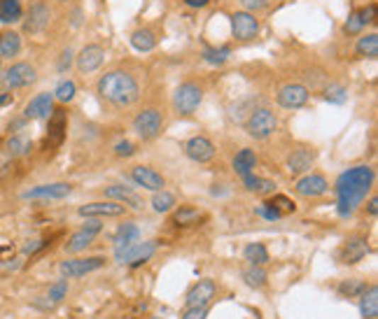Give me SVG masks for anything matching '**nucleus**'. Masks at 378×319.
I'll return each mask as SVG.
<instances>
[{
	"label": "nucleus",
	"mask_w": 378,
	"mask_h": 319,
	"mask_svg": "<svg viewBox=\"0 0 378 319\" xmlns=\"http://www.w3.org/2000/svg\"><path fill=\"white\" fill-rule=\"evenodd\" d=\"M374 182H376V170L372 166H352V168L343 170L336 178L334 189H336V198H339L336 210H339L341 217H350L357 210L360 203L372 191Z\"/></svg>",
	"instance_id": "nucleus-1"
},
{
	"label": "nucleus",
	"mask_w": 378,
	"mask_h": 319,
	"mask_svg": "<svg viewBox=\"0 0 378 319\" xmlns=\"http://www.w3.org/2000/svg\"><path fill=\"white\" fill-rule=\"evenodd\" d=\"M96 93L101 100L117 110H126L138 103L140 98V84L131 73L126 70H110V73L101 75L96 82Z\"/></svg>",
	"instance_id": "nucleus-2"
},
{
	"label": "nucleus",
	"mask_w": 378,
	"mask_h": 319,
	"mask_svg": "<svg viewBox=\"0 0 378 319\" xmlns=\"http://www.w3.org/2000/svg\"><path fill=\"white\" fill-rule=\"evenodd\" d=\"M35 82H38V70L33 63H28V61H17L0 73V86H3L5 91L26 89V86Z\"/></svg>",
	"instance_id": "nucleus-3"
},
{
	"label": "nucleus",
	"mask_w": 378,
	"mask_h": 319,
	"mask_svg": "<svg viewBox=\"0 0 378 319\" xmlns=\"http://www.w3.org/2000/svg\"><path fill=\"white\" fill-rule=\"evenodd\" d=\"M204 86L196 82H182L173 93V110L180 117H191L204 103Z\"/></svg>",
	"instance_id": "nucleus-4"
},
{
	"label": "nucleus",
	"mask_w": 378,
	"mask_h": 319,
	"mask_svg": "<svg viewBox=\"0 0 378 319\" xmlns=\"http://www.w3.org/2000/svg\"><path fill=\"white\" fill-rule=\"evenodd\" d=\"M133 131L140 140L150 142L162 135L164 131V115L157 108H145L133 117Z\"/></svg>",
	"instance_id": "nucleus-5"
},
{
	"label": "nucleus",
	"mask_w": 378,
	"mask_h": 319,
	"mask_svg": "<svg viewBox=\"0 0 378 319\" xmlns=\"http://www.w3.org/2000/svg\"><path fill=\"white\" fill-rule=\"evenodd\" d=\"M245 131L255 140H267L278 131V117L269 108H257L245 122Z\"/></svg>",
	"instance_id": "nucleus-6"
},
{
	"label": "nucleus",
	"mask_w": 378,
	"mask_h": 319,
	"mask_svg": "<svg viewBox=\"0 0 378 319\" xmlns=\"http://www.w3.org/2000/svg\"><path fill=\"white\" fill-rule=\"evenodd\" d=\"M155 252H157L155 240H148V243L138 240V243H131L126 247H117L115 259H117V263H122V266H140V263L150 261Z\"/></svg>",
	"instance_id": "nucleus-7"
},
{
	"label": "nucleus",
	"mask_w": 378,
	"mask_h": 319,
	"mask_svg": "<svg viewBox=\"0 0 378 319\" xmlns=\"http://www.w3.org/2000/svg\"><path fill=\"white\" fill-rule=\"evenodd\" d=\"M103 266H106V259H103V257L66 259V261H61L59 273H61V277H66V280H75V277L89 275V273H94V270H99Z\"/></svg>",
	"instance_id": "nucleus-8"
},
{
	"label": "nucleus",
	"mask_w": 378,
	"mask_h": 319,
	"mask_svg": "<svg viewBox=\"0 0 378 319\" xmlns=\"http://www.w3.org/2000/svg\"><path fill=\"white\" fill-rule=\"evenodd\" d=\"M231 35H234L238 42H250L257 35H260V19L255 17L252 12H234L231 14Z\"/></svg>",
	"instance_id": "nucleus-9"
},
{
	"label": "nucleus",
	"mask_w": 378,
	"mask_h": 319,
	"mask_svg": "<svg viewBox=\"0 0 378 319\" xmlns=\"http://www.w3.org/2000/svg\"><path fill=\"white\" fill-rule=\"evenodd\" d=\"M308 98H311L308 86H304L299 82H289L285 86H280L278 95H276L278 105L285 108V110H299V108L306 105Z\"/></svg>",
	"instance_id": "nucleus-10"
},
{
	"label": "nucleus",
	"mask_w": 378,
	"mask_h": 319,
	"mask_svg": "<svg viewBox=\"0 0 378 319\" xmlns=\"http://www.w3.org/2000/svg\"><path fill=\"white\" fill-rule=\"evenodd\" d=\"M103 61H106V50L101 45H87L79 50V54L75 57V68L79 75H91L96 70H101Z\"/></svg>",
	"instance_id": "nucleus-11"
},
{
	"label": "nucleus",
	"mask_w": 378,
	"mask_h": 319,
	"mask_svg": "<svg viewBox=\"0 0 378 319\" xmlns=\"http://www.w3.org/2000/svg\"><path fill=\"white\" fill-rule=\"evenodd\" d=\"M72 194V187L68 182H52V185H40L28 191H23L26 201H61Z\"/></svg>",
	"instance_id": "nucleus-12"
},
{
	"label": "nucleus",
	"mask_w": 378,
	"mask_h": 319,
	"mask_svg": "<svg viewBox=\"0 0 378 319\" xmlns=\"http://www.w3.org/2000/svg\"><path fill=\"white\" fill-rule=\"evenodd\" d=\"M50 21H52L50 5L33 3V5H30V10L26 12V17H23V30H26L28 35H40L43 30H47Z\"/></svg>",
	"instance_id": "nucleus-13"
},
{
	"label": "nucleus",
	"mask_w": 378,
	"mask_h": 319,
	"mask_svg": "<svg viewBox=\"0 0 378 319\" xmlns=\"http://www.w3.org/2000/svg\"><path fill=\"white\" fill-rule=\"evenodd\" d=\"M126 212V205L117 201H99V203H87L79 205L77 214L84 219H103V217H122Z\"/></svg>",
	"instance_id": "nucleus-14"
},
{
	"label": "nucleus",
	"mask_w": 378,
	"mask_h": 319,
	"mask_svg": "<svg viewBox=\"0 0 378 319\" xmlns=\"http://www.w3.org/2000/svg\"><path fill=\"white\" fill-rule=\"evenodd\" d=\"M184 154L187 158H191L194 163H208L215 158V145L211 138H206V135H194V138H189L184 142Z\"/></svg>",
	"instance_id": "nucleus-15"
},
{
	"label": "nucleus",
	"mask_w": 378,
	"mask_h": 319,
	"mask_svg": "<svg viewBox=\"0 0 378 319\" xmlns=\"http://www.w3.org/2000/svg\"><path fill=\"white\" fill-rule=\"evenodd\" d=\"M101 233V224H99V219H91V221H87V224L75 231L70 238H68V243H66V252L70 254H79V252H84L87 247H89L94 240H96V236Z\"/></svg>",
	"instance_id": "nucleus-16"
},
{
	"label": "nucleus",
	"mask_w": 378,
	"mask_h": 319,
	"mask_svg": "<svg viewBox=\"0 0 378 319\" xmlns=\"http://www.w3.org/2000/svg\"><path fill=\"white\" fill-rule=\"evenodd\" d=\"M294 191L304 198H320L325 196L329 191V182L325 175H318V173H306L301 175L299 180H296Z\"/></svg>",
	"instance_id": "nucleus-17"
},
{
	"label": "nucleus",
	"mask_w": 378,
	"mask_h": 319,
	"mask_svg": "<svg viewBox=\"0 0 378 319\" xmlns=\"http://www.w3.org/2000/svg\"><path fill=\"white\" fill-rule=\"evenodd\" d=\"M54 115V93L50 91H43V93H35L33 98L26 103V108H23V117L28 119H50Z\"/></svg>",
	"instance_id": "nucleus-18"
},
{
	"label": "nucleus",
	"mask_w": 378,
	"mask_h": 319,
	"mask_svg": "<svg viewBox=\"0 0 378 319\" xmlns=\"http://www.w3.org/2000/svg\"><path fill=\"white\" fill-rule=\"evenodd\" d=\"M215 294H217V284L213 280H199L187 291L184 306H187V308H208V303L215 298Z\"/></svg>",
	"instance_id": "nucleus-19"
},
{
	"label": "nucleus",
	"mask_w": 378,
	"mask_h": 319,
	"mask_svg": "<svg viewBox=\"0 0 378 319\" xmlns=\"http://www.w3.org/2000/svg\"><path fill=\"white\" fill-rule=\"evenodd\" d=\"M131 180L133 185H138L143 189L148 191H162L166 187V180L162 173H157L155 168H150V166H135V168H131Z\"/></svg>",
	"instance_id": "nucleus-20"
},
{
	"label": "nucleus",
	"mask_w": 378,
	"mask_h": 319,
	"mask_svg": "<svg viewBox=\"0 0 378 319\" xmlns=\"http://www.w3.org/2000/svg\"><path fill=\"white\" fill-rule=\"evenodd\" d=\"M376 19V5H367L360 7V10H352L348 14V19L343 23V33L345 35H360L362 30L367 28V23H372Z\"/></svg>",
	"instance_id": "nucleus-21"
},
{
	"label": "nucleus",
	"mask_w": 378,
	"mask_h": 319,
	"mask_svg": "<svg viewBox=\"0 0 378 319\" xmlns=\"http://www.w3.org/2000/svg\"><path fill=\"white\" fill-rule=\"evenodd\" d=\"M285 166H287V170L292 175H306V173H311L313 166H316V151L306 149V147L294 149L292 154L287 156Z\"/></svg>",
	"instance_id": "nucleus-22"
},
{
	"label": "nucleus",
	"mask_w": 378,
	"mask_h": 319,
	"mask_svg": "<svg viewBox=\"0 0 378 319\" xmlns=\"http://www.w3.org/2000/svg\"><path fill=\"white\" fill-rule=\"evenodd\" d=\"M103 194H106V198H110V201H117V203H122V205H128V207H133V210H140V207H143V198L135 194L133 189H128V187L110 185V187L103 189Z\"/></svg>",
	"instance_id": "nucleus-23"
},
{
	"label": "nucleus",
	"mask_w": 378,
	"mask_h": 319,
	"mask_svg": "<svg viewBox=\"0 0 378 319\" xmlns=\"http://www.w3.org/2000/svg\"><path fill=\"white\" fill-rule=\"evenodd\" d=\"M21 35L17 30H5V33H0V59H17L21 54Z\"/></svg>",
	"instance_id": "nucleus-24"
},
{
	"label": "nucleus",
	"mask_w": 378,
	"mask_h": 319,
	"mask_svg": "<svg viewBox=\"0 0 378 319\" xmlns=\"http://www.w3.org/2000/svg\"><path fill=\"white\" fill-rule=\"evenodd\" d=\"M369 254V245L362 240V238H350V240H345L343 245V252H341V261L343 263H357L362 261Z\"/></svg>",
	"instance_id": "nucleus-25"
},
{
	"label": "nucleus",
	"mask_w": 378,
	"mask_h": 319,
	"mask_svg": "<svg viewBox=\"0 0 378 319\" xmlns=\"http://www.w3.org/2000/svg\"><path fill=\"white\" fill-rule=\"evenodd\" d=\"M128 40H131L133 50L140 52V54H148V52H152L157 47V35H155V30H152V28H135Z\"/></svg>",
	"instance_id": "nucleus-26"
},
{
	"label": "nucleus",
	"mask_w": 378,
	"mask_h": 319,
	"mask_svg": "<svg viewBox=\"0 0 378 319\" xmlns=\"http://www.w3.org/2000/svg\"><path fill=\"white\" fill-rule=\"evenodd\" d=\"M231 166H234V173L238 175V178H245V175L255 173L257 168V154L255 149H240L238 154L234 156V161H231Z\"/></svg>",
	"instance_id": "nucleus-27"
},
{
	"label": "nucleus",
	"mask_w": 378,
	"mask_h": 319,
	"mask_svg": "<svg viewBox=\"0 0 378 319\" xmlns=\"http://www.w3.org/2000/svg\"><path fill=\"white\" fill-rule=\"evenodd\" d=\"M23 19V5L21 0H0V23L12 26Z\"/></svg>",
	"instance_id": "nucleus-28"
},
{
	"label": "nucleus",
	"mask_w": 378,
	"mask_h": 319,
	"mask_svg": "<svg viewBox=\"0 0 378 319\" xmlns=\"http://www.w3.org/2000/svg\"><path fill=\"white\" fill-rule=\"evenodd\" d=\"M240 180H243V187L250 191V194H257V196H269L276 191V185H273L271 180L260 178V175H255V173L245 175V178H240Z\"/></svg>",
	"instance_id": "nucleus-29"
},
{
	"label": "nucleus",
	"mask_w": 378,
	"mask_h": 319,
	"mask_svg": "<svg viewBox=\"0 0 378 319\" xmlns=\"http://www.w3.org/2000/svg\"><path fill=\"white\" fill-rule=\"evenodd\" d=\"M360 313L365 319H376L378 315V286H369L360 294Z\"/></svg>",
	"instance_id": "nucleus-30"
},
{
	"label": "nucleus",
	"mask_w": 378,
	"mask_h": 319,
	"mask_svg": "<svg viewBox=\"0 0 378 319\" xmlns=\"http://www.w3.org/2000/svg\"><path fill=\"white\" fill-rule=\"evenodd\" d=\"M355 54L360 59H378V33H367L357 37Z\"/></svg>",
	"instance_id": "nucleus-31"
},
{
	"label": "nucleus",
	"mask_w": 378,
	"mask_h": 319,
	"mask_svg": "<svg viewBox=\"0 0 378 319\" xmlns=\"http://www.w3.org/2000/svg\"><path fill=\"white\" fill-rule=\"evenodd\" d=\"M140 240V228L133 224V221H126V224H122L117 228L115 233V250L117 247H126L131 243H138Z\"/></svg>",
	"instance_id": "nucleus-32"
},
{
	"label": "nucleus",
	"mask_w": 378,
	"mask_h": 319,
	"mask_svg": "<svg viewBox=\"0 0 378 319\" xmlns=\"http://www.w3.org/2000/svg\"><path fill=\"white\" fill-rule=\"evenodd\" d=\"M201 217H204V214H201V210H196V207H191V205H180L178 210L173 212V221H175L178 226L199 224Z\"/></svg>",
	"instance_id": "nucleus-33"
},
{
	"label": "nucleus",
	"mask_w": 378,
	"mask_h": 319,
	"mask_svg": "<svg viewBox=\"0 0 378 319\" xmlns=\"http://www.w3.org/2000/svg\"><path fill=\"white\" fill-rule=\"evenodd\" d=\"M152 210L157 214H168L175 207V196L168 194V191H155V196H152Z\"/></svg>",
	"instance_id": "nucleus-34"
},
{
	"label": "nucleus",
	"mask_w": 378,
	"mask_h": 319,
	"mask_svg": "<svg viewBox=\"0 0 378 319\" xmlns=\"http://www.w3.org/2000/svg\"><path fill=\"white\" fill-rule=\"evenodd\" d=\"M243 257L245 261H250L252 266H264V263H269V252L267 247H264L262 243H250L243 250Z\"/></svg>",
	"instance_id": "nucleus-35"
},
{
	"label": "nucleus",
	"mask_w": 378,
	"mask_h": 319,
	"mask_svg": "<svg viewBox=\"0 0 378 319\" xmlns=\"http://www.w3.org/2000/svg\"><path fill=\"white\" fill-rule=\"evenodd\" d=\"M5 149H7V154H10V156H23V154H28V151L33 149V142H30L28 138H23V135H19V133H14L12 138L7 140Z\"/></svg>",
	"instance_id": "nucleus-36"
},
{
	"label": "nucleus",
	"mask_w": 378,
	"mask_h": 319,
	"mask_svg": "<svg viewBox=\"0 0 378 319\" xmlns=\"http://www.w3.org/2000/svg\"><path fill=\"white\" fill-rule=\"evenodd\" d=\"M229 57H231V47H227V45L206 47V50H204V61L211 63V66H222V63H227Z\"/></svg>",
	"instance_id": "nucleus-37"
},
{
	"label": "nucleus",
	"mask_w": 378,
	"mask_h": 319,
	"mask_svg": "<svg viewBox=\"0 0 378 319\" xmlns=\"http://www.w3.org/2000/svg\"><path fill=\"white\" fill-rule=\"evenodd\" d=\"M75 95H77V84L72 82V79H61V82L56 84V89H54V100H59V103H70V100H75Z\"/></svg>",
	"instance_id": "nucleus-38"
},
{
	"label": "nucleus",
	"mask_w": 378,
	"mask_h": 319,
	"mask_svg": "<svg viewBox=\"0 0 378 319\" xmlns=\"http://www.w3.org/2000/svg\"><path fill=\"white\" fill-rule=\"evenodd\" d=\"M243 280L248 286H255V289H260V286L267 284V270L262 266H250L248 270H243Z\"/></svg>",
	"instance_id": "nucleus-39"
},
{
	"label": "nucleus",
	"mask_w": 378,
	"mask_h": 319,
	"mask_svg": "<svg viewBox=\"0 0 378 319\" xmlns=\"http://www.w3.org/2000/svg\"><path fill=\"white\" fill-rule=\"evenodd\" d=\"M325 100L334 103V105H343V103L348 100V89L341 84H329L325 89Z\"/></svg>",
	"instance_id": "nucleus-40"
},
{
	"label": "nucleus",
	"mask_w": 378,
	"mask_h": 319,
	"mask_svg": "<svg viewBox=\"0 0 378 319\" xmlns=\"http://www.w3.org/2000/svg\"><path fill=\"white\" fill-rule=\"evenodd\" d=\"M66 294H68V280L63 277V280L54 282L50 286V294H47V298H50V303H61L63 298H66Z\"/></svg>",
	"instance_id": "nucleus-41"
},
{
	"label": "nucleus",
	"mask_w": 378,
	"mask_h": 319,
	"mask_svg": "<svg viewBox=\"0 0 378 319\" xmlns=\"http://www.w3.org/2000/svg\"><path fill=\"white\" fill-rule=\"evenodd\" d=\"M367 289V284L365 282H360V280H348V282H341L339 286V291L343 294V296H360L362 291Z\"/></svg>",
	"instance_id": "nucleus-42"
},
{
	"label": "nucleus",
	"mask_w": 378,
	"mask_h": 319,
	"mask_svg": "<svg viewBox=\"0 0 378 319\" xmlns=\"http://www.w3.org/2000/svg\"><path fill=\"white\" fill-rule=\"evenodd\" d=\"M257 214H260V217H264V219H269V221H276V219L283 217V212L276 210V207H273L271 203H264V205L257 207Z\"/></svg>",
	"instance_id": "nucleus-43"
},
{
	"label": "nucleus",
	"mask_w": 378,
	"mask_h": 319,
	"mask_svg": "<svg viewBox=\"0 0 378 319\" xmlns=\"http://www.w3.org/2000/svg\"><path fill=\"white\" fill-rule=\"evenodd\" d=\"M276 210H280V212H294L296 210V205L289 201V198H285V196H273V201H269Z\"/></svg>",
	"instance_id": "nucleus-44"
},
{
	"label": "nucleus",
	"mask_w": 378,
	"mask_h": 319,
	"mask_svg": "<svg viewBox=\"0 0 378 319\" xmlns=\"http://www.w3.org/2000/svg\"><path fill=\"white\" fill-rule=\"evenodd\" d=\"M115 154L122 156V158H131L135 154V145H133V142H128V140H119L115 145Z\"/></svg>",
	"instance_id": "nucleus-45"
},
{
	"label": "nucleus",
	"mask_w": 378,
	"mask_h": 319,
	"mask_svg": "<svg viewBox=\"0 0 378 319\" xmlns=\"http://www.w3.org/2000/svg\"><path fill=\"white\" fill-rule=\"evenodd\" d=\"M72 57H75V54H72L70 47H68V50H63V52H61L59 63H56V68H59V73H66V70L72 66Z\"/></svg>",
	"instance_id": "nucleus-46"
},
{
	"label": "nucleus",
	"mask_w": 378,
	"mask_h": 319,
	"mask_svg": "<svg viewBox=\"0 0 378 319\" xmlns=\"http://www.w3.org/2000/svg\"><path fill=\"white\" fill-rule=\"evenodd\" d=\"M208 308H187L182 313V319H206Z\"/></svg>",
	"instance_id": "nucleus-47"
},
{
	"label": "nucleus",
	"mask_w": 378,
	"mask_h": 319,
	"mask_svg": "<svg viewBox=\"0 0 378 319\" xmlns=\"http://www.w3.org/2000/svg\"><path fill=\"white\" fill-rule=\"evenodd\" d=\"M240 3L248 7L245 12H250V10H264L269 5V0H240Z\"/></svg>",
	"instance_id": "nucleus-48"
},
{
	"label": "nucleus",
	"mask_w": 378,
	"mask_h": 319,
	"mask_svg": "<svg viewBox=\"0 0 378 319\" xmlns=\"http://www.w3.org/2000/svg\"><path fill=\"white\" fill-rule=\"evenodd\" d=\"M43 245H45L43 240H28L26 245H23V254H35Z\"/></svg>",
	"instance_id": "nucleus-49"
},
{
	"label": "nucleus",
	"mask_w": 378,
	"mask_h": 319,
	"mask_svg": "<svg viewBox=\"0 0 378 319\" xmlns=\"http://www.w3.org/2000/svg\"><path fill=\"white\" fill-rule=\"evenodd\" d=\"M182 3L187 7H191V10H204V7H208L211 0H182Z\"/></svg>",
	"instance_id": "nucleus-50"
},
{
	"label": "nucleus",
	"mask_w": 378,
	"mask_h": 319,
	"mask_svg": "<svg viewBox=\"0 0 378 319\" xmlns=\"http://www.w3.org/2000/svg\"><path fill=\"white\" fill-rule=\"evenodd\" d=\"M376 212H378V198L372 196V198H369V214H372V217H376Z\"/></svg>",
	"instance_id": "nucleus-51"
},
{
	"label": "nucleus",
	"mask_w": 378,
	"mask_h": 319,
	"mask_svg": "<svg viewBox=\"0 0 378 319\" xmlns=\"http://www.w3.org/2000/svg\"><path fill=\"white\" fill-rule=\"evenodd\" d=\"M10 103H12V95L10 93H0V108L10 105Z\"/></svg>",
	"instance_id": "nucleus-52"
},
{
	"label": "nucleus",
	"mask_w": 378,
	"mask_h": 319,
	"mask_svg": "<svg viewBox=\"0 0 378 319\" xmlns=\"http://www.w3.org/2000/svg\"><path fill=\"white\" fill-rule=\"evenodd\" d=\"M0 73H3V59H0Z\"/></svg>",
	"instance_id": "nucleus-53"
}]
</instances>
